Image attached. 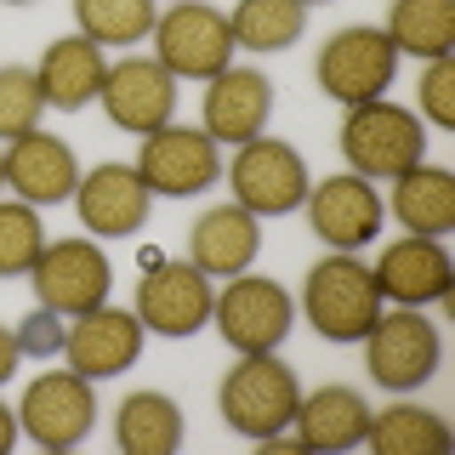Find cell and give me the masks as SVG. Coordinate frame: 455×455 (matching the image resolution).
Segmentation results:
<instances>
[{
	"label": "cell",
	"mask_w": 455,
	"mask_h": 455,
	"mask_svg": "<svg viewBox=\"0 0 455 455\" xmlns=\"http://www.w3.org/2000/svg\"><path fill=\"white\" fill-rule=\"evenodd\" d=\"M142 182H148V194H171V199H182V194H205L211 182L222 177V154H217V142H211L205 132H194V125H160V132H148L142 137Z\"/></svg>",
	"instance_id": "8fae6325"
},
{
	"label": "cell",
	"mask_w": 455,
	"mask_h": 455,
	"mask_svg": "<svg viewBox=\"0 0 455 455\" xmlns=\"http://www.w3.org/2000/svg\"><path fill=\"white\" fill-rule=\"evenodd\" d=\"M154 63L171 80H211L228 68L234 57V28L217 6H199V0H177L165 18H154Z\"/></svg>",
	"instance_id": "5b68a950"
},
{
	"label": "cell",
	"mask_w": 455,
	"mask_h": 455,
	"mask_svg": "<svg viewBox=\"0 0 455 455\" xmlns=\"http://www.w3.org/2000/svg\"><path fill=\"white\" fill-rule=\"evenodd\" d=\"M103 46H92L85 35H63V40H52L46 57H40V68H35V85H40V103H52V108H63V114H75L85 108L97 92H103Z\"/></svg>",
	"instance_id": "44dd1931"
},
{
	"label": "cell",
	"mask_w": 455,
	"mask_h": 455,
	"mask_svg": "<svg viewBox=\"0 0 455 455\" xmlns=\"http://www.w3.org/2000/svg\"><path fill=\"white\" fill-rule=\"evenodd\" d=\"M97 97H103L108 120L120 125V132L148 137V132H160L171 120V108H177V80H171L160 63H148V57H120V63L103 68V92Z\"/></svg>",
	"instance_id": "4fadbf2b"
},
{
	"label": "cell",
	"mask_w": 455,
	"mask_h": 455,
	"mask_svg": "<svg viewBox=\"0 0 455 455\" xmlns=\"http://www.w3.org/2000/svg\"><path fill=\"white\" fill-rule=\"evenodd\" d=\"M393 217L410 234H450L455 228V177L438 165H410L404 177H393Z\"/></svg>",
	"instance_id": "603a6c76"
},
{
	"label": "cell",
	"mask_w": 455,
	"mask_h": 455,
	"mask_svg": "<svg viewBox=\"0 0 455 455\" xmlns=\"http://www.w3.org/2000/svg\"><path fill=\"white\" fill-rule=\"evenodd\" d=\"M364 359H370V381L387 393H416L438 376V359H444V341H438V324L421 319L416 307L398 313H376L364 336Z\"/></svg>",
	"instance_id": "277c9868"
},
{
	"label": "cell",
	"mask_w": 455,
	"mask_h": 455,
	"mask_svg": "<svg viewBox=\"0 0 455 455\" xmlns=\"http://www.w3.org/2000/svg\"><path fill=\"white\" fill-rule=\"evenodd\" d=\"M211 319H217V331L228 347L239 353H274L284 336H291V296H284V284L274 279H256V274H234L228 279L222 296H211Z\"/></svg>",
	"instance_id": "9c48e42d"
},
{
	"label": "cell",
	"mask_w": 455,
	"mask_h": 455,
	"mask_svg": "<svg viewBox=\"0 0 455 455\" xmlns=\"http://www.w3.org/2000/svg\"><path fill=\"white\" fill-rule=\"evenodd\" d=\"M18 347L23 353H35V359H46V353H63V324H57V313L52 307H40L35 319L18 331Z\"/></svg>",
	"instance_id": "1f68e13d"
},
{
	"label": "cell",
	"mask_w": 455,
	"mask_h": 455,
	"mask_svg": "<svg viewBox=\"0 0 455 455\" xmlns=\"http://www.w3.org/2000/svg\"><path fill=\"white\" fill-rule=\"evenodd\" d=\"M18 359H23L18 336H12V331H0V387H6V381H12V370H18Z\"/></svg>",
	"instance_id": "d6a6232c"
},
{
	"label": "cell",
	"mask_w": 455,
	"mask_h": 455,
	"mask_svg": "<svg viewBox=\"0 0 455 455\" xmlns=\"http://www.w3.org/2000/svg\"><path fill=\"white\" fill-rule=\"evenodd\" d=\"M40 245H46V234H40V217L35 205H0V279H18L35 267Z\"/></svg>",
	"instance_id": "f1b7e54d"
},
{
	"label": "cell",
	"mask_w": 455,
	"mask_h": 455,
	"mask_svg": "<svg viewBox=\"0 0 455 455\" xmlns=\"http://www.w3.org/2000/svg\"><path fill=\"white\" fill-rule=\"evenodd\" d=\"M0 171H6V188H18L23 205H63L75 199V182H80V165H75V148L52 132H23L12 137V148L0 154Z\"/></svg>",
	"instance_id": "9a60e30c"
},
{
	"label": "cell",
	"mask_w": 455,
	"mask_h": 455,
	"mask_svg": "<svg viewBox=\"0 0 455 455\" xmlns=\"http://www.w3.org/2000/svg\"><path fill=\"white\" fill-rule=\"evenodd\" d=\"M6 6H28V0H6Z\"/></svg>",
	"instance_id": "d590c367"
},
{
	"label": "cell",
	"mask_w": 455,
	"mask_h": 455,
	"mask_svg": "<svg viewBox=\"0 0 455 455\" xmlns=\"http://www.w3.org/2000/svg\"><path fill=\"white\" fill-rule=\"evenodd\" d=\"M137 319L154 336H194L211 319V274H199L194 262H154L137 284Z\"/></svg>",
	"instance_id": "7c38bea8"
},
{
	"label": "cell",
	"mask_w": 455,
	"mask_h": 455,
	"mask_svg": "<svg viewBox=\"0 0 455 455\" xmlns=\"http://www.w3.org/2000/svg\"><path fill=\"white\" fill-rule=\"evenodd\" d=\"M364 444L376 455H444L450 450V421L416 404H387L381 416H370Z\"/></svg>",
	"instance_id": "484cf974"
},
{
	"label": "cell",
	"mask_w": 455,
	"mask_h": 455,
	"mask_svg": "<svg viewBox=\"0 0 455 455\" xmlns=\"http://www.w3.org/2000/svg\"><path fill=\"white\" fill-rule=\"evenodd\" d=\"M40 85H35V68H0V137H23V132H35V120H40Z\"/></svg>",
	"instance_id": "f546056e"
},
{
	"label": "cell",
	"mask_w": 455,
	"mask_h": 455,
	"mask_svg": "<svg viewBox=\"0 0 455 455\" xmlns=\"http://www.w3.org/2000/svg\"><path fill=\"white\" fill-rule=\"evenodd\" d=\"M296 427H302V438H296L302 450H353V444H364L370 404H364V393L331 381V387L307 393L296 404Z\"/></svg>",
	"instance_id": "7402d4cb"
},
{
	"label": "cell",
	"mask_w": 455,
	"mask_h": 455,
	"mask_svg": "<svg viewBox=\"0 0 455 455\" xmlns=\"http://www.w3.org/2000/svg\"><path fill=\"white\" fill-rule=\"evenodd\" d=\"M12 438H18V410H6V404H0V455L12 450Z\"/></svg>",
	"instance_id": "836d02e7"
},
{
	"label": "cell",
	"mask_w": 455,
	"mask_h": 455,
	"mask_svg": "<svg viewBox=\"0 0 455 455\" xmlns=\"http://www.w3.org/2000/svg\"><path fill=\"white\" fill-rule=\"evenodd\" d=\"M137 353H142V319L125 307H108V302L80 313L75 331H63V359L85 381L120 376L125 364H137Z\"/></svg>",
	"instance_id": "5bb4252c"
},
{
	"label": "cell",
	"mask_w": 455,
	"mask_h": 455,
	"mask_svg": "<svg viewBox=\"0 0 455 455\" xmlns=\"http://www.w3.org/2000/svg\"><path fill=\"white\" fill-rule=\"evenodd\" d=\"M114 444L125 455H171L182 444V410L165 393H132L114 416Z\"/></svg>",
	"instance_id": "cb8c5ba5"
},
{
	"label": "cell",
	"mask_w": 455,
	"mask_h": 455,
	"mask_svg": "<svg viewBox=\"0 0 455 455\" xmlns=\"http://www.w3.org/2000/svg\"><path fill=\"white\" fill-rule=\"evenodd\" d=\"M421 114L433 125H444V132H455V63L450 57H433L421 75Z\"/></svg>",
	"instance_id": "4dcf8cb0"
},
{
	"label": "cell",
	"mask_w": 455,
	"mask_h": 455,
	"mask_svg": "<svg viewBox=\"0 0 455 455\" xmlns=\"http://www.w3.org/2000/svg\"><path fill=\"white\" fill-rule=\"evenodd\" d=\"M393 68H398V52L381 28L370 23H353V28H336L331 40L319 46V63H313V80L319 92H331L336 103H370L393 85Z\"/></svg>",
	"instance_id": "8992f818"
},
{
	"label": "cell",
	"mask_w": 455,
	"mask_h": 455,
	"mask_svg": "<svg viewBox=\"0 0 455 455\" xmlns=\"http://www.w3.org/2000/svg\"><path fill=\"white\" fill-rule=\"evenodd\" d=\"M302 6H324V0H302Z\"/></svg>",
	"instance_id": "e575fe53"
},
{
	"label": "cell",
	"mask_w": 455,
	"mask_h": 455,
	"mask_svg": "<svg viewBox=\"0 0 455 455\" xmlns=\"http://www.w3.org/2000/svg\"><path fill=\"white\" fill-rule=\"evenodd\" d=\"M256 251H262V228H256V217L245 205H217L205 211V217L194 222L188 234V262L199 267V274H245V267L256 262Z\"/></svg>",
	"instance_id": "ffe728a7"
},
{
	"label": "cell",
	"mask_w": 455,
	"mask_h": 455,
	"mask_svg": "<svg viewBox=\"0 0 455 455\" xmlns=\"http://www.w3.org/2000/svg\"><path fill=\"white\" fill-rule=\"evenodd\" d=\"M97 421V398H92V381L75 376V370H46L23 387V404H18V427L35 438L40 450H75Z\"/></svg>",
	"instance_id": "30bf717a"
},
{
	"label": "cell",
	"mask_w": 455,
	"mask_h": 455,
	"mask_svg": "<svg viewBox=\"0 0 455 455\" xmlns=\"http://www.w3.org/2000/svg\"><path fill=\"white\" fill-rule=\"evenodd\" d=\"M302 313H307V324H313L324 341H364L370 324H376V313H381L376 274H370V267H364L353 251L324 256V262L307 267Z\"/></svg>",
	"instance_id": "7a4b0ae2"
},
{
	"label": "cell",
	"mask_w": 455,
	"mask_h": 455,
	"mask_svg": "<svg viewBox=\"0 0 455 455\" xmlns=\"http://www.w3.org/2000/svg\"><path fill=\"white\" fill-rule=\"evenodd\" d=\"M205 85H211L205 92V137L211 142H251V137H262L267 108H274V85H267V75L228 63L222 75H211Z\"/></svg>",
	"instance_id": "d6986e66"
},
{
	"label": "cell",
	"mask_w": 455,
	"mask_h": 455,
	"mask_svg": "<svg viewBox=\"0 0 455 455\" xmlns=\"http://www.w3.org/2000/svg\"><path fill=\"white\" fill-rule=\"evenodd\" d=\"M154 18V0H75V23L92 46H137Z\"/></svg>",
	"instance_id": "83f0119b"
},
{
	"label": "cell",
	"mask_w": 455,
	"mask_h": 455,
	"mask_svg": "<svg viewBox=\"0 0 455 455\" xmlns=\"http://www.w3.org/2000/svg\"><path fill=\"white\" fill-rule=\"evenodd\" d=\"M370 274H376V291L393 296L398 307H427V302H444L455 291L450 251L427 234H404L398 245H387Z\"/></svg>",
	"instance_id": "e0dca14e"
},
{
	"label": "cell",
	"mask_w": 455,
	"mask_h": 455,
	"mask_svg": "<svg viewBox=\"0 0 455 455\" xmlns=\"http://www.w3.org/2000/svg\"><path fill=\"white\" fill-rule=\"evenodd\" d=\"M307 6L302 0H239L228 12V28H234V46L245 52H284L302 40Z\"/></svg>",
	"instance_id": "4316f807"
},
{
	"label": "cell",
	"mask_w": 455,
	"mask_h": 455,
	"mask_svg": "<svg viewBox=\"0 0 455 455\" xmlns=\"http://www.w3.org/2000/svg\"><path fill=\"white\" fill-rule=\"evenodd\" d=\"M381 35L393 40V52L410 57H450L455 46V0H393L387 28Z\"/></svg>",
	"instance_id": "d4e9b609"
},
{
	"label": "cell",
	"mask_w": 455,
	"mask_h": 455,
	"mask_svg": "<svg viewBox=\"0 0 455 455\" xmlns=\"http://www.w3.org/2000/svg\"><path fill=\"white\" fill-rule=\"evenodd\" d=\"M28 279H35L40 307H52L57 319H80V313L108 302L114 267L92 239H57V245H40Z\"/></svg>",
	"instance_id": "52a82bcc"
},
{
	"label": "cell",
	"mask_w": 455,
	"mask_h": 455,
	"mask_svg": "<svg viewBox=\"0 0 455 455\" xmlns=\"http://www.w3.org/2000/svg\"><path fill=\"white\" fill-rule=\"evenodd\" d=\"M341 154H347L353 177H364V182L404 177V171L421 165V154H427L421 114L398 108V103H387V97L353 103L347 120H341Z\"/></svg>",
	"instance_id": "3957f363"
},
{
	"label": "cell",
	"mask_w": 455,
	"mask_h": 455,
	"mask_svg": "<svg viewBox=\"0 0 455 455\" xmlns=\"http://www.w3.org/2000/svg\"><path fill=\"white\" fill-rule=\"evenodd\" d=\"M307 222L313 234L324 239V245L336 251H359L370 239L381 234V194L370 188L364 177H353V171H341V177H324L319 188H307Z\"/></svg>",
	"instance_id": "2e32d148"
},
{
	"label": "cell",
	"mask_w": 455,
	"mask_h": 455,
	"mask_svg": "<svg viewBox=\"0 0 455 455\" xmlns=\"http://www.w3.org/2000/svg\"><path fill=\"white\" fill-rule=\"evenodd\" d=\"M148 182H142L137 165H97L92 177L75 182V211H80V228L103 239H125L148 222Z\"/></svg>",
	"instance_id": "ac0fdd59"
},
{
	"label": "cell",
	"mask_w": 455,
	"mask_h": 455,
	"mask_svg": "<svg viewBox=\"0 0 455 455\" xmlns=\"http://www.w3.org/2000/svg\"><path fill=\"white\" fill-rule=\"evenodd\" d=\"M0 182H6V171H0Z\"/></svg>",
	"instance_id": "8d00e7d4"
},
{
	"label": "cell",
	"mask_w": 455,
	"mask_h": 455,
	"mask_svg": "<svg viewBox=\"0 0 455 455\" xmlns=\"http://www.w3.org/2000/svg\"><path fill=\"white\" fill-rule=\"evenodd\" d=\"M296 404H302L296 370L279 364L274 353H245V359L222 376V387H217L222 421L234 427L239 438H256V444L284 438V427L296 421Z\"/></svg>",
	"instance_id": "6da1fadb"
},
{
	"label": "cell",
	"mask_w": 455,
	"mask_h": 455,
	"mask_svg": "<svg viewBox=\"0 0 455 455\" xmlns=\"http://www.w3.org/2000/svg\"><path fill=\"white\" fill-rule=\"evenodd\" d=\"M228 182H234V205H245L251 217H284V211H296L313 188L302 154L279 137L239 142V160L228 171Z\"/></svg>",
	"instance_id": "ba28073f"
}]
</instances>
